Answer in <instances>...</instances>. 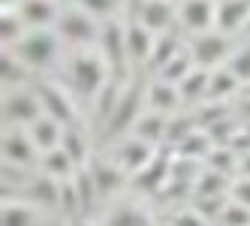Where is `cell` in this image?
<instances>
[{
    "label": "cell",
    "mask_w": 250,
    "mask_h": 226,
    "mask_svg": "<svg viewBox=\"0 0 250 226\" xmlns=\"http://www.w3.org/2000/svg\"><path fill=\"white\" fill-rule=\"evenodd\" d=\"M66 76H69V84H73L76 97L97 100L115 73H112V66L105 63V58L100 55V51H94V48H79L66 61Z\"/></svg>",
    "instance_id": "6da1fadb"
},
{
    "label": "cell",
    "mask_w": 250,
    "mask_h": 226,
    "mask_svg": "<svg viewBox=\"0 0 250 226\" xmlns=\"http://www.w3.org/2000/svg\"><path fill=\"white\" fill-rule=\"evenodd\" d=\"M61 37L55 27H45V30H27L24 37L12 45V51L21 58L24 66L30 69H48L51 63H58L61 58Z\"/></svg>",
    "instance_id": "7a4b0ae2"
},
{
    "label": "cell",
    "mask_w": 250,
    "mask_h": 226,
    "mask_svg": "<svg viewBox=\"0 0 250 226\" xmlns=\"http://www.w3.org/2000/svg\"><path fill=\"white\" fill-rule=\"evenodd\" d=\"M58 37L63 42H73L79 48H91L97 40H100V27H97V19L91 12H84L82 6H66L61 12V19L55 24Z\"/></svg>",
    "instance_id": "3957f363"
},
{
    "label": "cell",
    "mask_w": 250,
    "mask_h": 226,
    "mask_svg": "<svg viewBox=\"0 0 250 226\" xmlns=\"http://www.w3.org/2000/svg\"><path fill=\"white\" fill-rule=\"evenodd\" d=\"M190 55L196 61V66L202 69H217V66H226V61L232 58V45H229V37L220 30H205V33H196V37L187 42Z\"/></svg>",
    "instance_id": "277c9868"
},
{
    "label": "cell",
    "mask_w": 250,
    "mask_h": 226,
    "mask_svg": "<svg viewBox=\"0 0 250 226\" xmlns=\"http://www.w3.org/2000/svg\"><path fill=\"white\" fill-rule=\"evenodd\" d=\"M45 112L37 88H9L3 94V121H9L12 127H30Z\"/></svg>",
    "instance_id": "5b68a950"
},
{
    "label": "cell",
    "mask_w": 250,
    "mask_h": 226,
    "mask_svg": "<svg viewBox=\"0 0 250 226\" xmlns=\"http://www.w3.org/2000/svg\"><path fill=\"white\" fill-rule=\"evenodd\" d=\"M42 160V151L33 142L30 130L21 127H9L3 133V163L15 166V169H30V166H40Z\"/></svg>",
    "instance_id": "8992f818"
},
{
    "label": "cell",
    "mask_w": 250,
    "mask_h": 226,
    "mask_svg": "<svg viewBox=\"0 0 250 226\" xmlns=\"http://www.w3.org/2000/svg\"><path fill=\"white\" fill-rule=\"evenodd\" d=\"M97 45H100V55L105 58V63L112 66V73L118 76L124 69V63H127V58H130L127 55V24H121L118 19L103 21Z\"/></svg>",
    "instance_id": "52a82bcc"
},
{
    "label": "cell",
    "mask_w": 250,
    "mask_h": 226,
    "mask_svg": "<svg viewBox=\"0 0 250 226\" xmlns=\"http://www.w3.org/2000/svg\"><path fill=\"white\" fill-rule=\"evenodd\" d=\"M157 151H160L157 145H151V142H145V139H139V136L130 133V136H124L121 142H118L112 160L133 178L136 172H142V169H145V166L157 157Z\"/></svg>",
    "instance_id": "ba28073f"
},
{
    "label": "cell",
    "mask_w": 250,
    "mask_h": 226,
    "mask_svg": "<svg viewBox=\"0 0 250 226\" xmlns=\"http://www.w3.org/2000/svg\"><path fill=\"white\" fill-rule=\"evenodd\" d=\"M37 94H40V103H42V112H45L48 118L61 121L63 127H73V124H76V118H79L76 100L69 97L61 84H55V82H40V84H37Z\"/></svg>",
    "instance_id": "9c48e42d"
},
{
    "label": "cell",
    "mask_w": 250,
    "mask_h": 226,
    "mask_svg": "<svg viewBox=\"0 0 250 226\" xmlns=\"http://www.w3.org/2000/svg\"><path fill=\"white\" fill-rule=\"evenodd\" d=\"M142 100H145V97H142L139 88H124L112 118L105 121V124H109V136H127V130H133L139 115L145 112V109H142Z\"/></svg>",
    "instance_id": "30bf717a"
},
{
    "label": "cell",
    "mask_w": 250,
    "mask_h": 226,
    "mask_svg": "<svg viewBox=\"0 0 250 226\" xmlns=\"http://www.w3.org/2000/svg\"><path fill=\"white\" fill-rule=\"evenodd\" d=\"M178 19L193 37L205 33L214 27V19H217V0H181L178 3Z\"/></svg>",
    "instance_id": "8fae6325"
},
{
    "label": "cell",
    "mask_w": 250,
    "mask_h": 226,
    "mask_svg": "<svg viewBox=\"0 0 250 226\" xmlns=\"http://www.w3.org/2000/svg\"><path fill=\"white\" fill-rule=\"evenodd\" d=\"M169 175H172V154H166L163 148L157 151V157L133 175V187L142 190V193H160L166 184H169Z\"/></svg>",
    "instance_id": "7c38bea8"
},
{
    "label": "cell",
    "mask_w": 250,
    "mask_h": 226,
    "mask_svg": "<svg viewBox=\"0 0 250 226\" xmlns=\"http://www.w3.org/2000/svg\"><path fill=\"white\" fill-rule=\"evenodd\" d=\"M21 19L27 24V30H45V27H55L61 19V6L58 0H15Z\"/></svg>",
    "instance_id": "4fadbf2b"
},
{
    "label": "cell",
    "mask_w": 250,
    "mask_h": 226,
    "mask_svg": "<svg viewBox=\"0 0 250 226\" xmlns=\"http://www.w3.org/2000/svg\"><path fill=\"white\" fill-rule=\"evenodd\" d=\"M250 21V0H217V19H214V30L220 33H238Z\"/></svg>",
    "instance_id": "5bb4252c"
},
{
    "label": "cell",
    "mask_w": 250,
    "mask_h": 226,
    "mask_svg": "<svg viewBox=\"0 0 250 226\" xmlns=\"http://www.w3.org/2000/svg\"><path fill=\"white\" fill-rule=\"evenodd\" d=\"M172 19H175L172 0H148V3L136 12V21L145 24V27L154 33V37H157V33H166L169 24H172Z\"/></svg>",
    "instance_id": "9a60e30c"
},
{
    "label": "cell",
    "mask_w": 250,
    "mask_h": 226,
    "mask_svg": "<svg viewBox=\"0 0 250 226\" xmlns=\"http://www.w3.org/2000/svg\"><path fill=\"white\" fill-rule=\"evenodd\" d=\"M148 109H154V112H160V115H178V106H181V91H178V84H169V82H163V79H157V82H151L148 84Z\"/></svg>",
    "instance_id": "2e32d148"
},
{
    "label": "cell",
    "mask_w": 250,
    "mask_h": 226,
    "mask_svg": "<svg viewBox=\"0 0 250 226\" xmlns=\"http://www.w3.org/2000/svg\"><path fill=\"white\" fill-rule=\"evenodd\" d=\"M27 130H30L33 142H37V148H40L42 154H45V151H55V148H61V145H63V133H66V127L61 124V121L48 118V115L37 118Z\"/></svg>",
    "instance_id": "e0dca14e"
},
{
    "label": "cell",
    "mask_w": 250,
    "mask_h": 226,
    "mask_svg": "<svg viewBox=\"0 0 250 226\" xmlns=\"http://www.w3.org/2000/svg\"><path fill=\"white\" fill-rule=\"evenodd\" d=\"M166 127H169V115H160V112H154V109H145V112L139 115V121L133 124L130 133L160 148V145L166 142Z\"/></svg>",
    "instance_id": "ac0fdd59"
},
{
    "label": "cell",
    "mask_w": 250,
    "mask_h": 226,
    "mask_svg": "<svg viewBox=\"0 0 250 226\" xmlns=\"http://www.w3.org/2000/svg\"><path fill=\"white\" fill-rule=\"evenodd\" d=\"M27 196L33 205H42V208H58L61 205V181L51 178V175H33L27 178Z\"/></svg>",
    "instance_id": "d6986e66"
},
{
    "label": "cell",
    "mask_w": 250,
    "mask_h": 226,
    "mask_svg": "<svg viewBox=\"0 0 250 226\" xmlns=\"http://www.w3.org/2000/svg\"><path fill=\"white\" fill-rule=\"evenodd\" d=\"M24 33H27V24L21 19L19 6H15V0H9V3H3V9H0V40H3V48H12Z\"/></svg>",
    "instance_id": "ffe728a7"
},
{
    "label": "cell",
    "mask_w": 250,
    "mask_h": 226,
    "mask_svg": "<svg viewBox=\"0 0 250 226\" xmlns=\"http://www.w3.org/2000/svg\"><path fill=\"white\" fill-rule=\"evenodd\" d=\"M241 88H244V84L235 79V73H232L229 66H217V69H211L208 100H214V103H226V100H232V97H235Z\"/></svg>",
    "instance_id": "44dd1931"
},
{
    "label": "cell",
    "mask_w": 250,
    "mask_h": 226,
    "mask_svg": "<svg viewBox=\"0 0 250 226\" xmlns=\"http://www.w3.org/2000/svg\"><path fill=\"white\" fill-rule=\"evenodd\" d=\"M208 84H211V69L196 66L193 73L178 84V91H181V100L187 103V106H199V103L208 100Z\"/></svg>",
    "instance_id": "7402d4cb"
},
{
    "label": "cell",
    "mask_w": 250,
    "mask_h": 226,
    "mask_svg": "<svg viewBox=\"0 0 250 226\" xmlns=\"http://www.w3.org/2000/svg\"><path fill=\"white\" fill-rule=\"evenodd\" d=\"M40 169H42V175H51V178H58V181H66V178H73L76 172H79V166L69 160V154L63 148L45 151L42 160H40Z\"/></svg>",
    "instance_id": "603a6c76"
},
{
    "label": "cell",
    "mask_w": 250,
    "mask_h": 226,
    "mask_svg": "<svg viewBox=\"0 0 250 226\" xmlns=\"http://www.w3.org/2000/svg\"><path fill=\"white\" fill-rule=\"evenodd\" d=\"M154 40L157 37L145 24H139V21L127 24V55L133 61H148L151 58V48H154Z\"/></svg>",
    "instance_id": "cb8c5ba5"
},
{
    "label": "cell",
    "mask_w": 250,
    "mask_h": 226,
    "mask_svg": "<svg viewBox=\"0 0 250 226\" xmlns=\"http://www.w3.org/2000/svg\"><path fill=\"white\" fill-rule=\"evenodd\" d=\"M214 142H211V136L205 130H196L193 136H187L181 145H178L172 154L175 157H184V160H196V163H205L208 160V154H211Z\"/></svg>",
    "instance_id": "d4e9b609"
},
{
    "label": "cell",
    "mask_w": 250,
    "mask_h": 226,
    "mask_svg": "<svg viewBox=\"0 0 250 226\" xmlns=\"http://www.w3.org/2000/svg\"><path fill=\"white\" fill-rule=\"evenodd\" d=\"M229 175L223 172H214V169H202V175L196 178L193 184V196L196 199H205V196H229Z\"/></svg>",
    "instance_id": "484cf974"
},
{
    "label": "cell",
    "mask_w": 250,
    "mask_h": 226,
    "mask_svg": "<svg viewBox=\"0 0 250 226\" xmlns=\"http://www.w3.org/2000/svg\"><path fill=\"white\" fill-rule=\"evenodd\" d=\"M184 45H181V40H178L175 37V33L172 30H166V33H157V40H154V48H151V58H148V63L157 69V73H160V69H163L175 55H178V51H181Z\"/></svg>",
    "instance_id": "4316f807"
},
{
    "label": "cell",
    "mask_w": 250,
    "mask_h": 226,
    "mask_svg": "<svg viewBox=\"0 0 250 226\" xmlns=\"http://www.w3.org/2000/svg\"><path fill=\"white\" fill-rule=\"evenodd\" d=\"M91 175H94V184H97V193L100 196H109L115 187H121V181L127 178V172L112 160V163H94L91 166Z\"/></svg>",
    "instance_id": "83f0119b"
},
{
    "label": "cell",
    "mask_w": 250,
    "mask_h": 226,
    "mask_svg": "<svg viewBox=\"0 0 250 226\" xmlns=\"http://www.w3.org/2000/svg\"><path fill=\"white\" fill-rule=\"evenodd\" d=\"M27 69H30V66H24L21 58L15 55L12 48H3V55H0V76H3L6 91H9V88H24Z\"/></svg>",
    "instance_id": "f1b7e54d"
},
{
    "label": "cell",
    "mask_w": 250,
    "mask_h": 226,
    "mask_svg": "<svg viewBox=\"0 0 250 226\" xmlns=\"http://www.w3.org/2000/svg\"><path fill=\"white\" fill-rule=\"evenodd\" d=\"M193 69H196V61H193V55H190V48L184 45L163 69H160V79L169 82V84H181V82L193 73Z\"/></svg>",
    "instance_id": "f546056e"
},
{
    "label": "cell",
    "mask_w": 250,
    "mask_h": 226,
    "mask_svg": "<svg viewBox=\"0 0 250 226\" xmlns=\"http://www.w3.org/2000/svg\"><path fill=\"white\" fill-rule=\"evenodd\" d=\"M238 163H241V154L232 151L229 145H214L208 160H205V169H214V172H223V175H238Z\"/></svg>",
    "instance_id": "4dcf8cb0"
},
{
    "label": "cell",
    "mask_w": 250,
    "mask_h": 226,
    "mask_svg": "<svg viewBox=\"0 0 250 226\" xmlns=\"http://www.w3.org/2000/svg\"><path fill=\"white\" fill-rule=\"evenodd\" d=\"M66 154H69V160H73L79 169L82 166H87V154H91V151H87V148H91V145H87V136H84V130L82 127H66V133H63V145H61Z\"/></svg>",
    "instance_id": "1f68e13d"
},
{
    "label": "cell",
    "mask_w": 250,
    "mask_h": 226,
    "mask_svg": "<svg viewBox=\"0 0 250 226\" xmlns=\"http://www.w3.org/2000/svg\"><path fill=\"white\" fill-rule=\"evenodd\" d=\"M0 226H37V208L24 205V202H6L3 199V211H0Z\"/></svg>",
    "instance_id": "d6a6232c"
},
{
    "label": "cell",
    "mask_w": 250,
    "mask_h": 226,
    "mask_svg": "<svg viewBox=\"0 0 250 226\" xmlns=\"http://www.w3.org/2000/svg\"><path fill=\"white\" fill-rule=\"evenodd\" d=\"M103 226H151V220H148V214L142 211L139 205H127V202H124V205L112 208Z\"/></svg>",
    "instance_id": "836d02e7"
},
{
    "label": "cell",
    "mask_w": 250,
    "mask_h": 226,
    "mask_svg": "<svg viewBox=\"0 0 250 226\" xmlns=\"http://www.w3.org/2000/svg\"><path fill=\"white\" fill-rule=\"evenodd\" d=\"M196 130H199V127H196L193 115H172V118H169V127H166V142H163V145H172V151H175V148L181 145L187 136H193Z\"/></svg>",
    "instance_id": "e575fe53"
},
{
    "label": "cell",
    "mask_w": 250,
    "mask_h": 226,
    "mask_svg": "<svg viewBox=\"0 0 250 226\" xmlns=\"http://www.w3.org/2000/svg\"><path fill=\"white\" fill-rule=\"evenodd\" d=\"M226 66L235 73V79L244 84V88H250V45H241L232 51V58L226 61Z\"/></svg>",
    "instance_id": "d590c367"
},
{
    "label": "cell",
    "mask_w": 250,
    "mask_h": 226,
    "mask_svg": "<svg viewBox=\"0 0 250 226\" xmlns=\"http://www.w3.org/2000/svg\"><path fill=\"white\" fill-rule=\"evenodd\" d=\"M76 6L91 12L97 21H112L118 12V0H76Z\"/></svg>",
    "instance_id": "8d00e7d4"
},
{
    "label": "cell",
    "mask_w": 250,
    "mask_h": 226,
    "mask_svg": "<svg viewBox=\"0 0 250 226\" xmlns=\"http://www.w3.org/2000/svg\"><path fill=\"white\" fill-rule=\"evenodd\" d=\"M217 220H220V226H250V208H244V205L229 199Z\"/></svg>",
    "instance_id": "74e56055"
},
{
    "label": "cell",
    "mask_w": 250,
    "mask_h": 226,
    "mask_svg": "<svg viewBox=\"0 0 250 226\" xmlns=\"http://www.w3.org/2000/svg\"><path fill=\"white\" fill-rule=\"evenodd\" d=\"M229 199L232 202H238V205H244V208H250V178H235L232 181V187H229Z\"/></svg>",
    "instance_id": "f35d334b"
},
{
    "label": "cell",
    "mask_w": 250,
    "mask_h": 226,
    "mask_svg": "<svg viewBox=\"0 0 250 226\" xmlns=\"http://www.w3.org/2000/svg\"><path fill=\"white\" fill-rule=\"evenodd\" d=\"M172 226H208V220L196 211V208H190V211H181V214H175Z\"/></svg>",
    "instance_id": "ab89813d"
},
{
    "label": "cell",
    "mask_w": 250,
    "mask_h": 226,
    "mask_svg": "<svg viewBox=\"0 0 250 226\" xmlns=\"http://www.w3.org/2000/svg\"><path fill=\"white\" fill-rule=\"evenodd\" d=\"M238 175L241 178H250V154H241V163H238ZM235 175V178H238Z\"/></svg>",
    "instance_id": "60d3db41"
},
{
    "label": "cell",
    "mask_w": 250,
    "mask_h": 226,
    "mask_svg": "<svg viewBox=\"0 0 250 226\" xmlns=\"http://www.w3.org/2000/svg\"><path fill=\"white\" fill-rule=\"evenodd\" d=\"M145 3H148V0H133V6H136V12H139L142 6H145Z\"/></svg>",
    "instance_id": "b9f144b4"
},
{
    "label": "cell",
    "mask_w": 250,
    "mask_h": 226,
    "mask_svg": "<svg viewBox=\"0 0 250 226\" xmlns=\"http://www.w3.org/2000/svg\"><path fill=\"white\" fill-rule=\"evenodd\" d=\"M244 30H247V37H250V21H247V27H244Z\"/></svg>",
    "instance_id": "7bdbcfd3"
},
{
    "label": "cell",
    "mask_w": 250,
    "mask_h": 226,
    "mask_svg": "<svg viewBox=\"0 0 250 226\" xmlns=\"http://www.w3.org/2000/svg\"><path fill=\"white\" fill-rule=\"evenodd\" d=\"M79 226H94V223H79Z\"/></svg>",
    "instance_id": "ee69618b"
},
{
    "label": "cell",
    "mask_w": 250,
    "mask_h": 226,
    "mask_svg": "<svg viewBox=\"0 0 250 226\" xmlns=\"http://www.w3.org/2000/svg\"><path fill=\"white\" fill-rule=\"evenodd\" d=\"M244 91H247V94H250V88H244Z\"/></svg>",
    "instance_id": "f6af8a7d"
}]
</instances>
